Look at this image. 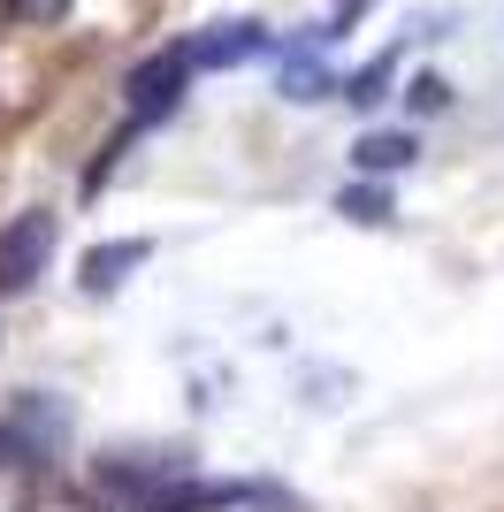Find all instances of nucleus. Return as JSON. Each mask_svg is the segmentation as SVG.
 Wrapping results in <instances>:
<instances>
[{"instance_id": "nucleus-1", "label": "nucleus", "mask_w": 504, "mask_h": 512, "mask_svg": "<svg viewBox=\"0 0 504 512\" xmlns=\"http://www.w3.org/2000/svg\"><path fill=\"white\" fill-rule=\"evenodd\" d=\"M62 428H69V406L62 398H16V406L0 413V451L16 459V467H54V451H62Z\"/></svg>"}, {"instance_id": "nucleus-2", "label": "nucleus", "mask_w": 504, "mask_h": 512, "mask_svg": "<svg viewBox=\"0 0 504 512\" xmlns=\"http://www.w3.org/2000/svg\"><path fill=\"white\" fill-rule=\"evenodd\" d=\"M184 77H191V62H184V39L176 46H161V54H146V62L130 69V130H146V123H161L168 107H176V92H184Z\"/></svg>"}, {"instance_id": "nucleus-3", "label": "nucleus", "mask_w": 504, "mask_h": 512, "mask_svg": "<svg viewBox=\"0 0 504 512\" xmlns=\"http://www.w3.org/2000/svg\"><path fill=\"white\" fill-rule=\"evenodd\" d=\"M46 253H54V214H46V207L16 214V222L0 230V291H23V283H39Z\"/></svg>"}, {"instance_id": "nucleus-4", "label": "nucleus", "mask_w": 504, "mask_h": 512, "mask_svg": "<svg viewBox=\"0 0 504 512\" xmlns=\"http://www.w3.org/2000/svg\"><path fill=\"white\" fill-rule=\"evenodd\" d=\"M252 54H268V31H260V23H214V31L184 39L191 69H237V62H252Z\"/></svg>"}, {"instance_id": "nucleus-5", "label": "nucleus", "mask_w": 504, "mask_h": 512, "mask_svg": "<svg viewBox=\"0 0 504 512\" xmlns=\"http://www.w3.org/2000/svg\"><path fill=\"white\" fill-rule=\"evenodd\" d=\"M146 253H153L146 237H107L100 253L84 260V291H92V299H107L123 276H138V268H146Z\"/></svg>"}, {"instance_id": "nucleus-6", "label": "nucleus", "mask_w": 504, "mask_h": 512, "mask_svg": "<svg viewBox=\"0 0 504 512\" xmlns=\"http://www.w3.org/2000/svg\"><path fill=\"white\" fill-rule=\"evenodd\" d=\"M352 161H359L367 176H390V169H413V161H420V146L405 138V130H367V138L352 146Z\"/></svg>"}, {"instance_id": "nucleus-7", "label": "nucleus", "mask_w": 504, "mask_h": 512, "mask_svg": "<svg viewBox=\"0 0 504 512\" xmlns=\"http://www.w3.org/2000/svg\"><path fill=\"white\" fill-rule=\"evenodd\" d=\"M275 85H283V100H321V92H336V77L321 62H306V54H298V62H283V77H275Z\"/></svg>"}, {"instance_id": "nucleus-8", "label": "nucleus", "mask_w": 504, "mask_h": 512, "mask_svg": "<svg viewBox=\"0 0 504 512\" xmlns=\"http://www.w3.org/2000/svg\"><path fill=\"white\" fill-rule=\"evenodd\" d=\"M336 214H344V222H390V214H398V199L382 192V184H352V192L336 199Z\"/></svg>"}, {"instance_id": "nucleus-9", "label": "nucleus", "mask_w": 504, "mask_h": 512, "mask_svg": "<svg viewBox=\"0 0 504 512\" xmlns=\"http://www.w3.org/2000/svg\"><path fill=\"white\" fill-rule=\"evenodd\" d=\"M0 8H8L16 23H62L69 16V0H0Z\"/></svg>"}, {"instance_id": "nucleus-10", "label": "nucleus", "mask_w": 504, "mask_h": 512, "mask_svg": "<svg viewBox=\"0 0 504 512\" xmlns=\"http://www.w3.org/2000/svg\"><path fill=\"white\" fill-rule=\"evenodd\" d=\"M382 92H390V62H375L367 77H352V100H359V107H375Z\"/></svg>"}, {"instance_id": "nucleus-11", "label": "nucleus", "mask_w": 504, "mask_h": 512, "mask_svg": "<svg viewBox=\"0 0 504 512\" xmlns=\"http://www.w3.org/2000/svg\"><path fill=\"white\" fill-rule=\"evenodd\" d=\"M451 100V92H443V77H420L413 92H405V107H413V115H428V107H443Z\"/></svg>"}, {"instance_id": "nucleus-12", "label": "nucleus", "mask_w": 504, "mask_h": 512, "mask_svg": "<svg viewBox=\"0 0 504 512\" xmlns=\"http://www.w3.org/2000/svg\"><path fill=\"white\" fill-rule=\"evenodd\" d=\"M31 512H100V505H92V497H39Z\"/></svg>"}]
</instances>
